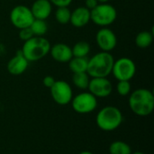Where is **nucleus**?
I'll return each mask as SVG.
<instances>
[{
  "label": "nucleus",
  "instance_id": "obj_4",
  "mask_svg": "<svg viewBox=\"0 0 154 154\" xmlns=\"http://www.w3.org/2000/svg\"><path fill=\"white\" fill-rule=\"evenodd\" d=\"M124 116L121 110L113 106L103 107L97 115L96 122L97 126L105 132L116 130L123 123Z\"/></svg>",
  "mask_w": 154,
  "mask_h": 154
},
{
  "label": "nucleus",
  "instance_id": "obj_9",
  "mask_svg": "<svg viewBox=\"0 0 154 154\" xmlns=\"http://www.w3.org/2000/svg\"><path fill=\"white\" fill-rule=\"evenodd\" d=\"M51 96L53 101L60 106L69 104L73 97V91L70 85L65 80H56L50 88Z\"/></svg>",
  "mask_w": 154,
  "mask_h": 154
},
{
  "label": "nucleus",
  "instance_id": "obj_1",
  "mask_svg": "<svg viewBox=\"0 0 154 154\" xmlns=\"http://www.w3.org/2000/svg\"><path fill=\"white\" fill-rule=\"evenodd\" d=\"M128 105L131 111L139 116H150L154 110V95L147 88H138L130 93Z\"/></svg>",
  "mask_w": 154,
  "mask_h": 154
},
{
  "label": "nucleus",
  "instance_id": "obj_16",
  "mask_svg": "<svg viewBox=\"0 0 154 154\" xmlns=\"http://www.w3.org/2000/svg\"><path fill=\"white\" fill-rule=\"evenodd\" d=\"M153 42V32L150 31L140 32L135 37V44L138 48L146 49Z\"/></svg>",
  "mask_w": 154,
  "mask_h": 154
},
{
  "label": "nucleus",
  "instance_id": "obj_12",
  "mask_svg": "<svg viewBox=\"0 0 154 154\" xmlns=\"http://www.w3.org/2000/svg\"><path fill=\"white\" fill-rule=\"evenodd\" d=\"M29 61L23 55L21 50L18 51L14 56H13L7 62L6 69L7 71L14 76H19L23 74L28 69Z\"/></svg>",
  "mask_w": 154,
  "mask_h": 154
},
{
  "label": "nucleus",
  "instance_id": "obj_19",
  "mask_svg": "<svg viewBox=\"0 0 154 154\" xmlns=\"http://www.w3.org/2000/svg\"><path fill=\"white\" fill-rule=\"evenodd\" d=\"M90 77L87 72H80V73H73L72 76V82L76 88L81 90L88 89L89 84Z\"/></svg>",
  "mask_w": 154,
  "mask_h": 154
},
{
  "label": "nucleus",
  "instance_id": "obj_5",
  "mask_svg": "<svg viewBox=\"0 0 154 154\" xmlns=\"http://www.w3.org/2000/svg\"><path fill=\"white\" fill-rule=\"evenodd\" d=\"M116 18L117 11L109 3H99L90 11V21L100 27H107L113 24Z\"/></svg>",
  "mask_w": 154,
  "mask_h": 154
},
{
  "label": "nucleus",
  "instance_id": "obj_25",
  "mask_svg": "<svg viewBox=\"0 0 154 154\" xmlns=\"http://www.w3.org/2000/svg\"><path fill=\"white\" fill-rule=\"evenodd\" d=\"M52 5L58 7H69L73 0H49Z\"/></svg>",
  "mask_w": 154,
  "mask_h": 154
},
{
  "label": "nucleus",
  "instance_id": "obj_23",
  "mask_svg": "<svg viewBox=\"0 0 154 154\" xmlns=\"http://www.w3.org/2000/svg\"><path fill=\"white\" fill-rule=\"evenodd\" d=\"M131 90H132V87L130 81H126V80L118 81L116 85V91L120 96L126 97L131 93Z\"/></svg>",
  "mask_w": 154,
  "mask_h": 154
},
{
  "label": "nucleus",
  "instance_id": "obj_2",
  "mask_svg": "<svg viewBox=\"0 0 154 154\" xmlns=\"http://www.w3.org/2000/svg\"><path fill=\"white\" fill-rule=\"evenodd\" d=\"M114 61L111 52H97L88 60L87 73L90 78H107L112 72Z\"/></svg>",
  "mask_w": 154,
  "mask_h": 154
},
{
  "label": "nucleus",
  "instance_id": "obj_29",
  "mask_svg": "<svg viewBox=\"0 0 154 154\" xmlns=\"http://www.w3.org/2000/svg\"><path fill=\"white\" fill-rule=\"evenodd\" d=\"M98 3H100V4H102V3H108L110 0H97Z\"/></svg>",
  "mask_w": 154,
  "mask_h": 154
},
{
  "label": "nucleus",
  "instance_id": "obj_30",
  "mask_svg": "<svg viewBox=\"0 0 154 154\" xmlns=\"http://www.w3.org/2000/svg\"><path fill=\"white\" fill-rule=\"evenodd\" d=\"M132 154H145L144 152H132Z\"/></svg>",
  "mask_w": 154,
  "mask_h": 154
},
{
  "label": "nucleus",
  "instance_id": "obj_28",
  "mask_svg": "<svg viewBox=\"0 0 154 154\" xmlns=\"http://www.w3.org/2000/svg\"><path fill=\"white\" fill-rule=\"evenodd\" d=\"M79 154H93L91 152H88V151H83L81 152H79Z\"/></svg>",
  "mask_w": 154,
  "mask_h": 154
},
{
  "label": "nucleus",
  "instance_id": "obj_7",
  "mask_svg": "<svg viewBox=\"0 0 154 154\" xmlns=\"http://www.w3.org/2000/svg\"><path fill=\"white\" fill-rule=\"evenodd\" d=\"M71 106L80 115H87L95 111L97 106V98L90 92H81L72 97Z\"/></svg>",
  "mask_w": 154,
  "mask_h": 154
},
{
  "label": "nucleus",
  "instance_id": "obj_14",
  "mask_svg": "<svg viewBox=\"0 0 154 154\" xmlns=\"http://www.w3.org/2000/svg\"><path fill=\"white\" fill-rule=\"evenodd\" d=\"M30 9L34 19L46 20L52 13V5L49 0H35Z\"/></svg>",
  "mask_w": 154,
  "mask_h": 154
},
{
  "label": "nucleus",
  "instance_id": "obj_27",
  "mask_svg": "<svg viewBox=\"0 0 154 154\" xmlns=\"http://www.w3.org/2000/svg\"><path fill=\"white\" fill-rule=\"evenodd\" d=\"M99 3L97 0H85V7H87L88 10H92L93 8H95Z\"/></svg>",
  "mask_w": 154,
  "mask_h": 154
},
{
  "label": "nucleus",
  "instance_id": "obj_10",
  "mask_svg": "<svg viewBox=\"0 0 154 154\" xmlns=\"http://www.w3.org/2000/svg\"><path fill=\"white\" fill-rule=\"evenodd\" d=\"M88 89L97 98H105L113 92V85L107 78H90Z\"/></svg>",
  "mask_w": 154,
  "mask_h": 154
},
{
  "label": "nucleus",
  "instance_id": "obj_3",
  "mask_svg": "<svg viewBox=\"0 0 154 154\" xmlns=\"http://www.w3.org/2000/svg\"><path fill=\"white\" fill-rule=\"evenodd\" d=\"M51 42L43 36H33L24 42L21 51L29 62L38 61L46 57L51 49Z\"/></svg>",
  "mask_w": 154,
  "mask_h": 154
},
{
  "label": "nucleus",
  "instance_id": "obj_22",
  "mask_svg": "<svg viewBox=\"0 0 154 154\" xmlns=\"http://www.w3.org/2000/svg\"><path fill=\"white\" fill-rule=\"evenodd\" d=\"M71 11L69 7H58L55 11V19L60 24H67L70 20Z\"/></svg>",
  "mask_w": 154,
  "mask_h": 154
},
{
  "label": "nucleus",
  "instance_id": "obj_18",
  "mask_svg": "<svg viewBox=\"0 0 154 154\" xmlns=\"http://www.w3.org/2000/svg\"><path fill=\"white\" fill-rule=\"evenodd\" d=\"M71 51L73 57L87 58L90 52V45L85 41H80L75 43V45L71 48Z\"/></svg>",
  "mask_w": 154,
  "mask_h": 154
},
{
  "label": "nucleus",
  "instance_id": "obj_24",
  "mask_svg": "<svg viewBox=\"0 0 154 154\" xmlns=\"http://www.w3.org/2000/svg\"><path fill=\"white\" fill-rule=\"evenodd\" d=\"M34 35L32 34L30 27H27V28H23V29H21L20 32H19V37L22 41L26 42L28 40H30L32 37H33Z\"/></svg>",
  "mask_w": 154,
  "mask_h": 154
},
{
  "label": "nucleus",
  "instance_id": "obj_20",
  "mask_svg": "<svg viewBox=\"0 0 154 154\" xmlns=\"http://www.w3.org/2000/svg\"><path fill=\"white\" fill-rule=\"evenodd\" d=\"M110 154H132L130 145L123 141H115L109 146Z\"/></svg>",
  "mask_w": 154,
  "mask_h": 154
},
{
  "label": "nucleus",
  "instance_id": "obj_15",
  "mask_svg": "<svg viewBox=\"0 0 154 154\" xmlns=\"http://www.w3.org/2000/svg\"><path fill=\"white\" fill-rule=\"evenodd\" d=\"M90 22V10L85 6H78L70 14L69 23L76 28H82Z\"/></svg>",
  "mask_w": 154,
  "mask_h": 154
},
{
  "label": "nucleus",
  "instance_id": "obj_26",
  "mask_svg": "<svg viewBox=\"0 0 154 154\" xmlns=\"http://www.w3.org/2000/svg\"><path fill=\"white\" fill-rule=\"evenodd\" d=\"M55 81L56 80L52 76H46L42 79V84H43L44 87H46L48 88H51L53 86V84L55 83Z\"/></svg>",
  "mask_w": 154,
  "mask_h": 154
},
{
  "label": "nucleus",
  "instance_id": "obj_6",
  "mask_svg": "<svg viewBox=\"0 0 154 154\" xmlns=\"http://www.w3.org/2000/svg\"><path fill=\"white\" fill-rule=\"evenodd\" d=\"M116 79L130 81L136 74V65L128 57H121L114 61L111 72Z\"/></svg>",
  "mask_w": 154,
  "mask_h": 154
},
{
  "label": "nucleus",
  "instance_id": "obj_21",
  "mask_svg": "<svg viewBox=\"0 0 154 154\" xmlns=\"http://www.w3.org/2000/svg\"><path fill=\"white\" fill-rule=\"evenodd\" d=\"M30 29L34 36H44L48 32V24L46 20L34 19L30 26Z\"/></svg>",
  "mask_w": 154,
  "mask_h": 154
},
{
  "label": "nucleus",
  "instance_id": "obj_11",
  "mask_svg": "<svg viewBox=\"0 0 154 154\" xmlns=\"http://www.w3.org/2000/svg\"><path fill=\"white\" fill-rule=\"evenodd\" d=\"M96 42L101 51L111 52L117 45V37L111 29L102 27L96 34Z\"/></svg>",
  "mask_w": 154,
  "mask_h": 154
},
{
  "label": "nucleus",
  "instance_id": "obj_8",
  "mask_svg": "<svg viewBox=\"0 0 154 154\" xmlns=\"http://www.w3.org/2000/svg\"><path fill=\"white\" fill-rule=\"evenodd\" d=\"M9 18L12 24L19 30L30 27L34 20L30 7L24 5L14 6L10 12Z\"/></svg>",
  "mask_w": 154,
  "mask_h": 154
},
{
  "label": "nucleus",
  "instance_id": "obj_13",
  "mask_svg": "<svg viewBox=\"0 0 154 154\" xmlns=\"http://www.w3.org/2000/svg\"><path fill=\"white\" fill-rule=\"evenodd\" d=\"M49 54L54 60L60 63H68L73 58L71 48L63 42H58L51 46Z\"/></svg>",
  "mask_w": 154,
  "mask_h": 154
},
{
  "label": "nucleus",
  "instance_id": "obj_17",
  "mask_svg": "<svg viewBox=\"0 0 154 154\" xmlns=\"http://www.w3.org/2000/svg\"><path fill=\"white\" fill-rule=\"evenodd\" d=\"M88 58H79L73 57L68 63L69 68L73 73H80V72H87L88 69Z\"/></svg>",
  "mask_w": 154,
  "mask_h": 154
}]
</instances>
